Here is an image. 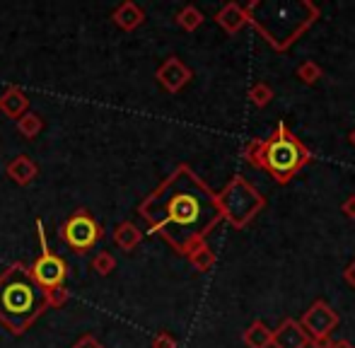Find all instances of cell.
I'll return each mask as SVG.
<instances>
[{"label":"cell","mask_w":355,"mask_h":348,"mask_svg":"<svg viewBox=\"0 0 355 348\" xmlns=\"http://www.w3.org/2000/svg\"><path fill=\"white\" fill-rule=\"evenodd\" d=\"M143 216L174 247L191 250L220 220L218 198L189 170H179L143 203Z\"/></svg>","instance_id":"cell-1"},{"label":"cell","mask_w":355,"mask_h":348,"mask_svg":"<svg viewBox=\"0 0 355 348\" xmlns=\"http://www.w3.org/2000/svg\"><path fill=\"white\" fill-rule=\"evenodd\" d=\"M46 305V293L24 268L15 266L0 278V320L22 331Z\"/></svg>","instance_id":"cell-2"},{"label":"cell","mask_w":355,"mask_h":348,"mask_svg":"<svg viewBox=\"0 0 355 348\" xmlns=\"http://www.w3.org/2000/svg\"><path fill=\"white\" fill-rule=\"evenodd\" d=\"M309 160L307 150L290 136L288 128H278V133L271 141L263 143V167L278 179V182H288L304 162Z\"/></svg>","instance_id":"cell-3"},{"label":"cell","mask_w":355,"mask_h":348,"mask_svg":"<svg viewBox=\"0 0 355 348\" xmlns=\"http://www.w3.org/2000/svg\"><path fill=\"white\" fill-rule=\"evenodd\" d=\"M218 203H220L223 216H227L234 225H244V223H249L263 208V198L259 196L257 189L249 186V184L239 177L230 182V186L225 189L223 198H220Z\"/></svg>","instance_id":"cell-4"},{"label":"cell","mask_w":355,"mask_h":348,"mask_svg":"<svg viewBox=\"0 0 355 348\" xmlns=\"http://www.w3.org/2000/svg\"><path fill=\"white\" fill-rule=\"evenodd\" d=\"M39 240H42V252L39 261L34 263V281L42 288H58L66 281V263L61 256H56L53 252H49L46 247V235H44V227L39 225Z\"/></svg>","instance_id":"cell-5"},{"label":"cell","mask_w":355,"mask_h":348,"mask_svg":"<svg viewBox=\"0 0 355 348\" xmlns=\"http://www.w3.org/2000/svg\"><path fill=\"white\" fill-rule=\"evenodd\" d=\"M338 324V317L327 302H314L307 310V315L302 317V329L309 339H322V336H329L331 329Z\"/></svg>","instance_id":"cell-6"},{"label":"cell","mask_w":355,"mask_h":348,"mask_svg":"<svg viewBox=\"0 0 355 348\" xmlns=\"http://www.w3.org/2000/svg\"><path fill=\"white\" fill-rule=\"evenodd\" d=\"M63 235H66V240L71 242L73 247H78V250H87V247H92L94 242H97L99 227L89 216H75L66 223Z\"/></svg>","instance_id":"cell-7"},{"label":"cell","mask_w":355,"mask_h":348,"mask_svg":"<svg viewBox=\"0 0 355 348\" xmlns=\"http://www.w3.org/2000/svg\"><path fill=\"white\" fill-rule=\"evenodd\" d=\"M273 348H307L309 346V336L304 334L302 324L295 320H285L278 331H273Z\"/></svg>","instance_id":"cell-8"},{"label":"cell","mask_w":355,"mask_h":348,"mask_svg":"<svg viewBox=\"0 0 355 348\" xmlns=\"http://www.w3.org/2000/svg\"><path fill=\"white\" fill-rule=\"evenodd\" d=\"M244 341H247L249 348H268L273 341V331L263 322H254L244 334Z\"/></svg>","instance_id":"cell-9"},{"label":"cell","mask_w":355,"mask_h":348,"mask_svg":"<svg viewBox=\"0 0 355 348\" xmlns=\"http://www.w3.org/2000/svg\"><path fill=\"white\" fill-rule=\"evenodd\" d=\"M244 22H247V12H244L239 5H227V8L220 12V24H223L227 32H237Z\"/></svg>","instance_id":"cell-10"},{"label":"cell","mask_w":355,"mask_h":348,"mask_svg":"<svg viewBox=\"0 0 355 348\" xmlns=\"http://www.w3.org/2000/svg\"><path fill=\"white\" fill-rule=\"evenodd\" d=\"M297 76H300V80H304V82H317L319 78H322V68H319L317 63H304V66H300Z\"/></svg>","instance_id":"cell-11"},{"label":"cell","mask_w":355,"mask_h":348,"mask_svg":"<svg viewBox=\"0 0 355 348\" xmlns=\"http://www.w3.org/2000/svg\"><path fill=\"white\" fill-rule=\"evenodd\" d=\"M271 97H273V92H271V87H268V85H257L252 89V99H254V104H257V107L268 104V102H271Z\"/></svg>","instance_id":"cell-12"},{"label":"cell","mask_w":355,"mask_h":348,"mask_svg":"<svg viewBox=\"0 0 355 348\" xmlns=\"http://www.w3.org/2000/svg\"><path fill=\"white\" fill-rule=\"evenodd\" d=\"M249 160H252L257 167H263V143L261 141H254L252 143V150H249Z\"/></svg>","instance_id":"cell-13"},{"label":"cell","mask_w":355,"mask_h":348,"mask_svg":"<svg viewBox=\"0 0 355 348\" xmlns=\"http://www.w3.org/2000/svg\"><path fill=\"white\" fill-rule=\"evenodd\" d=\"M309 344H312L314 348H331L334 341L329 339V336H322V339H309Z\"/></svg>","instance_id":"cell-14"},{"label":"cell","mask_w":355,"mask_h":348,"mask_svg":"<svg viewBox=\"0 0 355 348\" xmlns=\"http://www.w3.org/2000/svg\"><path fill=\"white\" fill-rule=\"evenodd\" d=\"M343 213H346L348 218H355V196H351L346 203H343Z\"/></svg>","instance_id":"cell-15"},{"label":"cell","mask_w":355,"mask_h":348,"mask_svg":"<svg viewBox=\"0 0 355 348\" xmlns=\"http://www.w3.org/2000/svg\"><path fill=\"white\" fill-rule=\"evenodd\" d=\"M346 281L351 283V286L355 288V261L351 263V266L346 268Z\"/></svg>","instance_id":"cell-16"},{"label":"cell","mask_w":355,"mask_h":348,"mask_svg":"<svg viewBox=\"0 0 355 348\" xmlns=\"http://www.w3.org/2000/svg\"><path fill=\"white\" fill-rule=\"evenodd\" d=\"M331 348H353V344H348V341H334Z\"/></svg>","instance_id":"cell-17"},{"label":"cell","mask_w":355,"mask_h":348,"mask_svg":"<svg viewBox=\"0 0 355 348\" xmlns=\"http://www.w3.org/2000/svg\"><path fill=\"white\" fill-rule=\"evenodd\" d=\"M351 141H353V146H355V131H353V136H351Z\"/></svg>","instance_id":"cell-18"}]
</instances>
